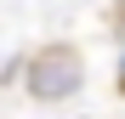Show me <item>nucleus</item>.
I'll list each match as a JSON object with an SVG mask.
<instances>
[{"label":"nucleus","instance_id":"1","mask_svg":"<svg viewBox=\"0 0 125 119\" xmlns=\"http://www.w3.org/2000/svg\"><path fill=\"white\" fill-rule=\"evenodd\" d=\"M29 91L40 102H68L80 91V51L74 46H51L29 63Z\"/></svg>","mask_w":125,"mask_h":119},{"label":"nucleus","instance_id":"2","mask_svg":"<svg viewBox=\"0 0 125 119\" xmlns=\"http://www.w3.org/2000/svg\"><path fill=\"white\" fill-rule=\"evenodd\" d=\"M119 85H125V63H119Z\"/></svg>","mask_w":125,"mask_h":119}]
</instances>
